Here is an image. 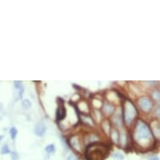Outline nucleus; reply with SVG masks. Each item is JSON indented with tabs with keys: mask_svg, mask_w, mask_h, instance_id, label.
Here are the masks:
<instances>
[{
	"mask_svg": "<svg viewBox=\"0 0 160 160\" xmlns=\"http://www.w3.org/2000/svg\"><path fill=\"white\" fill-rule=\"evenodd\" d=\"M132 137L134 142L139 147L148 148L151 147V145L152 144L153 135L152 131L149 126L144 121H142V119H138L136 122Z\"/></svg>",
	"mask_w": 160,
	"mask_h": 160,
	"instance_id": "f257e3e1",
	"label": "nucleus"
},
{
	"mask_svg": "<svg viewBox=\"0 0 160 160\" xmlns=\"http://www.w3.org/2000/svg\"><path fill=\"white\" fill-rule=\"evenodd\" d=\"M108 153V149L104 144L94 142L87 146L86 158L87 160H103Z\"/></svg>",
	"mask_w": 160,
	"mask_h": 160,
	"instance_id": "f03ea898",
	"label": "nucleus"
},
{
	"mask_svg": "<svg viewBox=\"0 0 160 160\" xmlns=\"http://www.w3.org/2000/svg\"><path fill=\"white\" fill-rule=\"evenodd\" d=\"M138 116V110L130 100H126L123 104V119L127 126H130Z\"/></svg>",
	"mask_w": 160,
	"mask_h": 160,
	"instance_id": "7ed1b4c3",
	"label": "nucleus"
},
{
	"mask_svg": "<svg viewBox=\"0 0 160 160\" xmlns=\"http://www.w3.org/2000/svg\"><path fill=\"white\" fill-rule=\"evenodd\" d=\"M138 106L140 109L144 112H148L152 110L153 108V103L152 101L148 97H142L138 99Z\"/></svg>",
	"mask_w": 160,
	"mask_h": 160,
	"instance_id": "20e7f679",
	"label": "nucleus"
},
{
	"mask_svg": "<svg viewBox=\"0 0 160 160\" xmlns=\"http://www.w3.org/2000/svg\"><path fill=\"white\" fill-rule=\"evenodd\" d=\"M112 122L117 128L122 126V118L121 108H118L112 116Z\"/></svg>",
	"mask_w": 160,
	"mask_h": 160,
	"instance_id": "39448f33",
	"label": "nucleus"
},
{
	"mask_svg": "<svg viewBox=\"0 0 160 160\" xmlns=\"http://www.w3.org/2000/svg\"><path fill=\"white\" fill-rule=\"evenodd\" d=\"M69 145H70L76 152H82L80 139H79V138L77 136H72L71 138L69 139Z\"/></svg>",
	"mask_w": 160,
	"mask_h": 160,
	"instance_id": "423d86ee",
	"label": "nucleus"
},
{
	"mask_svg": "<svg viewBox=\"0 0 160 160\" xmlns=\"http://www.w3.org/2000/svg\"><path fill=\"white\" fill-rule=\"evenodd\" d=\"M66 117V109L64 107L63 104H60L56 111V120L57 122H61L63 121L65 118Z\"/></svg>",
	"mask_w": 160,
	"mask_h": 160,
	"instance_id": "0eeeda50",
	"label": "nucleus"
},
{
	"mask_svg": "<svg viewBox=\"0 0 160 160\" xmlns=\"http://www.w3.org/2000/svg\"><path fill=\"white\" fill-rule=\"evenodd\" d=\"M46 126L43 122H39L34 128V134L38 137H43L46 132Z\"/></svg>",
	"mask_w": 160,
	"mask_h": 160,
	"instance_id": "6e6552de",
	"label": "nucleus"
},
{
	"mask_svg": "<svg viewBox=\"0 0 160 160\" xmlns=\"http://www.w3.org/2000/svg\"><path fill=\"white\" fill-rule=\"evenodd\" d=\"M115 107L109 102H105L102 104V112L106 115H112L115 112Z\"/></svg>",
	"mask_w": 160,
	"mask_h": 160,
	"instance_id": "1a4fd4ad",
	"label": "nucleus"
},
{
	"mask_svg": "<svg viewBox=\"0 0 160 160\" xmlns=\"http://www.w3.org/2000/svg\"><path fill=\"white\" fill-rule=\"evenodd\" d=\"M118 145L122 148H126L128 146V133L125 131L119 132V142Z\"/></svg>",
	"mask_w": 160,
	"mask_h": 160,
	"instance_id": "9d476101",
	"label": "nucleus"
},
{
	"mask_svg": "<svg viewBox=\"0 0 160 160\" xmlns=\"http://www.w3.org/2000/svg\"><path fill=\"white\" fill-rule=\"evenodd\" d=\"M152 135L155 137V138L158 140H160V122L158 121H156L152 123Z\"/></svg>",
	"mask_w": 160,
	"mask_h": 160,
	"instance_id": "9b49d317",
	"label": "nucleus"
},
{
	"mask_svg": "<svg viewBox=\"0 0 160 160\" xmlns=\"http://www.w3.org/2000/svg\"><path fill=\"white\" fill-rule=\"evenodd\" d=\"M111 139H112V142L114 143V144L118 145V142H119V132L117 128H112V130H111Z\"/></svg>",
	"mask_w": 160,
	"mask_h": 160,
	"instance_id": "f8f14e48",
	"label": "nucleus"
},
{
	"mask_svg": "<svg viewBox=\"0 0 160 160\" xmlns=\"http://www.w3.org/2000/svg\"><path fill=\"white\" fill-rule=\"evenodd\" d=\"M45 150L48 154H53V153H55V144H52V143H51V144L47 145V146L45 148Z\"/></svg>",
	"mask_w": 160,
	"mask_h": 160,
	"instance_id": "ddd939ff",
	"label": "nucleus"
},
{
	"mask_svg": "<svg viewBox=\"0 0 160 160\" xmlns=\"http://www.w3.org/2000/svg\"><path fill=\"white\" fill-rule=\"evenodd\" d=\"M152 99L157 101V102H160V92L158 91V90H154L152 92Z\"/></svg>",
	"mask_w": 160,
	"mask_h": 160,
	"instance_id": "4468645a",
	"label": "nucleus"
},
{
	"mask_svg": "<svg viewBox=\"0 0 160 160\" xmlns=\"http://www.w3.org/2000/svg\"><path fill=\"white\" fill-rule=\"evenodd\" d=\"M9 134H10L11 138L13 139V140H14V139L16 138L17 135H18V130H17V128H14V127L11 128L10 130H9Z\"/></svg>",
	"mask_w": 160,
	"mask_h": 160,
	"instance_id": "2eb2a0df",
	"label": "nucleus"
},
{
	"mask_svg": "<svg viewBox=\"0 0 160 160\" xmlns=\"http://www.w3.org/2000/svg\"><path fill=\"white\" fill-rule=\"evenodd\" d=\"M31 102L29 101V99H24L23 102H22V107L24 108V109H29V108H31Z\"/></svg>",
	"mask_w": 160,
	"mask_h": 160,
	"instance_id": "dca6fc26",
	"label": "nucleus"
},
{
	"mask_svg": "<svg viewBox=\"0 0 160 160\" xmlns=\"http://www.w3.org/2000/svg\"><path fill=\"white\" fill-rule=\"evenodd\" d=\"M112 158L116 160H123L124 156L120 152H114L112 154Z\"/></svg>",
	"mask_w": 160,
	"mask_h": 160,
	"instance_id": "f3484780",
	"label": "nucleus"
},
{
	"mask_svg": "<svg viewBox=\"0 0 160 160\" xmlns=\"http://www.w3.org/2000/svg\"><path fill=\"white\" fill-rule=\"evenodd\" d=\"M1 152L3 153V154H8L10 152V150H9V148L7 144H3L2 146V148H1Z\"/></svg>",
	"mask_w": 160,
	"mask_h": 160,
	"instance_id": "a211bd4d",
	"label": "nucleus"
},
{
	"mask_svg": "<svg viewBox=\"0 0 160 160\" xmlns=\"http://www.w3.org/2000/svg\"><path fill=\"white\" fill-rule=\"evenodd\" d=\"M13 83H14V87H15L16 89H18V90L23 89L21 82H19V81H15V82H13Z\"/></svg>",
	"mask_w": 160,
	"mask_h": 160,
	"instance_id": "6ab92c4d",
	"label": "nucleus"
},
{
	"mask_svg": "<svg viewBox=\"0 0 160 160\" xmlns=\"http://www.w3.org/2000/svg\"><path fill=\"white\" fill-rule=\"evenodd\" d=\"M66 160H80V159H79V158L77 157L76 154L71 153V154L69 155L68 157H67V159Z\"/></svg>",
	"mask_w": 160,
	"mask_h": 160,
	"instance_id": "aec40b11",
	"label": "nucleus"
},
{
	"mask_svg": "<svg viewBox=\"0 0 160 160\" xmlns=\"http://www.w3.org/2000/svg\"><path fill=\"white\" fill-rule=\"evenodd\" d=\"M11 158H12V160H18V152H11Z\"/></svg>",
	"mask_w": 160,
	"mask_h": 160,
	"instance_id": "412c9836",
	"label": "nucleus"
},
{
	"mask_svg": "<svg viewBox=\"0 0 160 160\" xmlns=\"http://www.w3.org/2000/svg\"><path fill=\"white\" fill-rule=\"evenodd\" d=\"M149 160H160V159H159V158L158 157V156L153 155V156H151V157L149 158Z\"/></svg>",
	"mask_w": 160,
	"mask_h": 160,
	"instance_id": "4be33fe9",
	"label": "nucleus"
},
{
	"mask_svg": "<svg viewBox=\"0 0 160 160\" xmlns=\"http://www.w3.org/2000/svg\"><path fill=\"white\" fill-rule=\"evenodd\" d=\"M157 109H158V110L156 111V112H155V113H156L158 116H159V117H160V108H159V107H158Z\"/></svg>",
	"mask_w": 160,
	"mask_h": 160,
	"instance_id": "5701e85b",
	"label": "nucleus"
},
{
	"mask_svg": "<svg viewBox=\"0 0 160 160\" xmlns=\"http://www.w3.org/2000/svg\"><path fill=\"white\" fill-rule=\"evenodd\" d=\"M3 135H0V142L2 141V139H3Z\"/></svg>",
	"mask_w": 160,
	"mask_h": 160,
	"instance_id": "b1692460",
	"label": "nucleus"
}]
</instances>
